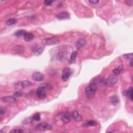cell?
<instances>
[{"label": "cell", "instance_id": "cell-14", "mask_svg": "<svg viewBox=\"0 0 133 133\" xmlns=\"http://www.w3.org/2000/svg\"><path fill=\"white\" fill-rule=\"evenodd\" d=\"M109 100H110V102L111 103L113 106H116L118 104V103L119 102V98H118V96H117V95H116L111 96L109 98Z\"/></svg>", "mask_w": 133, "mask_h": 133}, {"label": "cell", "instance_id": "cell-26", "mask_svg": "<svg viewBox=\"0 0 133 133\" xmlns=\"http://www.w3.org/2000/svg\"><path fill=\"white\" fill-rule=\"evenodd\" d=\"M123 57L125 58V59H133V53H130V54H126L123 55Z\"/></svg>", "mask_w": 133, "mask_h": 133}, {"label": "cell", "instance_id": "cell-22", "mask_svg": "<svg viewBox=\"0 0 133 133\" xmlns=\"http://www.w3.org/2000/svg\"><path fill=\"white\" fill-rule=\"evenodd\" d=\"M17 22V19L16 18H10V19L7 20L6 22V25L8 26H11Z\"/></svg>", "mask_w": 133, "mask_h": 133}, {"label": "cell", "instance_id": "cell-13", "mask_svg": "<svg viewBox=\"0 0 133 133\" xmlns=\"http://www.w3.org/2000/svg\"><path fill=\"white\" fill-rule=\"evenodd\" d=\"M13 49H14V51L15 52H16L18 54H22L24 52V50H25V48L23 46L21 45H16L13 48Z\"/></svg>", "mask_w": 133, "mask_h": 133}, {"label": "cell", "instance_id": "cell-7", "mask_svg": "<svg viewBox=\"0 0 133 133\" xmlns=\"http://www.w3.org/2000/svg\"><path fill=\"white\" fill-rule=\"evenodd\" d=\"M71 74V70L70 68H66L63 69L62 71V81H66L68 80V79L69 78V77L70 76Z\"/></svg>", "mask_w": 133, "mask_h": 133}, {"label": "cell", "instance_id": "cell-12", "mask_svg": "<svg viewBox=\"0 0 133 133\" xmlns=\"http://www.w3.org/2000/svg\"><path fill=\"white\" fill-rule=\"evenodd\" d=\"M72 119L76 122H81L82 120V118L80 114L77 111H73L72 112Z\"/></svg>", "mask_w": 133, "mask_h": 133}, {"label": "cell", "instance_id": "cell-4", "mask_svg": "<svg viewBox=\"0 0 133 133\" xmlns=\"http://www.w3.org/2000/svg\"><path fill=\"white\" fill-rule=\"evenodd\" d=\"M52 127L49 124H48L46 122H42L39 124L38 125L35 127V129L36 131H45L47 130L52 129Z\"/></svg>", "mask_w": 133, "mask_h": 133}, {"label": "cell", "instance_id": "cell-3", "mask_svg": "<svg viewBox=\"0 0 133 133\" xmlns=\"http://www.w3.org/2000/svg\"><path fill=\"white\" fill-rule=\"evenodd\" d=\"M118 81V76L116 75H111L104 81L103 84L106 86H111L116 83Z\"/></svg>", "mask_w": 133, "mask_h": 133}, {"label": "cell", "instance_id": "cell-19", "mask_svg": "<svg viewBox=\"0 0 133 133\" xmlns=\"http://www.w3.org/2000/svg\"><path fill=\"white\" fill-rule=\"evenodd\" d=\"M123 66L122 65H120L117 68L114 69L113 70V72L115 75H117L121 72L122 70H123Z\"/></svg>", "mask_w": 133, "mask_h": 133}, {"label": "cell", "instance_id": "cell-18", "mask_svg": "<svg viewBox=\"0 0 133 133\" xmlns=\"http://www.w3.org/2000/svg\"><path fill=\"white\" fill-rule=\"evenodd\" d=\"M77 54H78V52L76 51H74L71 54V55L69 59V62L70 63H73L75 62V59L77 56Z\"/></svg>", "mask_w": 133, "mask_h": 133}, {"label": "cell", "instance_id": "cell-6", "mask_svg": "<svg viewBox=\"0 0 133 133\" xmlns=\"http://www.w3.org/2000/svg\"><path fill=\"white\" fill-rule=\"evenodd\" d=\"M36 95L40 99H44L46 97V92L45 90V87H40L36 91Z\"/></svg>", "mask_w": 133, "mask_h": 133}, {"label": "cell", "instance_id": "cell-24", "mask_svg": "<svg viewBox=\"0 0 133 133\" xmlns=\"http://www.w3.org/2000/svg\"><path fill=\"white\" fill-rule=\"evenodd\" d=\"M25 32H26V31H25L23 30H18L15 33V35L17 37H20V36H23L24 34L25 33Z\"/></svg>", "mask_w": 133, "mask_h": 133}, {"label": "cell", "instance_id": "cell-5", "mask_svg": "<svg viewBox=\"0 0 133 133\" xmlns=\"http://www.w3.org/2000/svg\"><path fill=\"white\" fill-rule=\"evenodd\" d=\"M72 119H73L72 112H66L61 116V120L63 124H68L69 122L71 121Z\"/></svg>", "mask_w": 133, "mask_h": 133}, {"label": "cell", "instance_id": "cell-1", "mask_svg": "<svg viewBox=\"0 0 133 133\" xmlns=\"http://www.w3.org/2000/svg\"><path fill=\"white\" fill-rule=\"evenodd\" d=\"M98 88L97 84L96 83H92L90 84L85 89V93L87 97L92 98L94 97L95 93Z\"/></svg>", "mask_w": 133, "mask_h": 133}, {"label": "cell", "instance_id": "cell-9", "mask_svg": "<svg viewBox=\"0 0 133 133\" xmlns=\"http://www.w3.org/2000/svg\"><path fill=\"white\" fill-rule=\"evenodd\" d=\"M1 100L7 103H13L16 101V98L13 96H6L1 98Z\"/></svg>", "mask_w": 133, "mask_h": 133}, {"label": "cell", "instance_id": "cell-15", "mask_svg": "<svg viewBox=\"0 0 133 133\" xmlns=\"http://www.w3.org/2000/svg\"><path fill=\"white\" fill-rule=\"evenodd\" d=\"M23 37L24 39L26 42H30L34 39V35L33 34H32L31 33L27 32H26L24 34Z\"/></svg>", "mask_w": 133, "mask_h": 133}, {"label": "cell", "instance_id": "cell-27", "mask_svg": "<svg viewBox=\"0 0 133 133\" xmlns=\"http://www.w3.org/2000/svg\"><path fill=\"white\" fill-rule=\"evenodd\" d=\"M22 90H18V91L16 92L14 94V95L15 97L22 96Z\"/></svg>", "mask_w": 133, "mask_h": 133}, {"label": "cell", "instance_id": "cell-20", "mask_svg": "<svg viewBox=\"0 0 133 133\" xmlns=\"http://www.w3.org/2000/svg\"><path fill=\"white\" fill-rule=\"evenodd\" d=\"M24 129L22 127H17V128L14 129L12 130L10 132V133H25V131H24Z\"/></svg>", "mask_w": 133, "mask_h": 133}, {"label": "cell", "instance_id": "cell-16", "mask_svg": "<svg viewBox=\"0 0 133 133\" xmlns=\"http://www.w3.org/2000/svg\"><path fill=\"white\" fill-rule=\"evenodd\" d=\"M85 44H86V41L83 39H79L75 43L76 46L78 49H80V48L83 47Z\"/></svg>", "mask_w": 133, "mask_h": 133}, {"label": "cell", "instance_id": "cell-2", "mask_svg": "<svg viewBox=\"0 0 133 133\" xmlns=\"http://www.w3.org/2000/svg\"><path fill=\"white\" fill-rule=\"evenodd\" d=\"M42 44L45 45H57L60 43V40L57 37H51V38L44 39L41 41Z\"/></svg>", "mask_w": 133, "mask_h": 133}, {"label": "cell", "instance_id": "cell-17", "mask_svg": "<svg viewBox=\"0 0 133 133\" xmlns=\"http://www.w3.org/2000/svg\"><path fill=\"white\" fill-rule=\"evenodd\" d=\"M18 84H19L20 86L23 87V88H25V87L32 85L33 83L30 81H23L21 82L20 83H18Z\"/></svg>", "mask_w": 133, "mask_h": 133}, {"label": "cell", "instance_id": "cell-31", "mask_svg": "<svg viewBox=\"0 0 133 133\" xmlns=\"http://www.w3.org/2000/svg\"><path fill=\"white\" fill-rule=\"evenodd\" d=\"M54 2V1H45L44 3L45 5H49L50 4H52V3H53Z\"/></svg>", "mask_w": 133, "mask_h": 133}, {"label": "cell", "instance_id": "cell-23", "mask_svg": "<svg viewBox=\"0 0 133 133\" xmlns=\"http://www.w3.org/2000/svg\"><path fill=\"white\" fill-rule=\"evenodd\" d=\"M44 49V47H39V48H38V49H35V50L34 51V53L36 55H40L43 52Z\"/></svg>", "mask_w": 133, "mask_h": 133}, {"label": "cell", "instance_id": "cell-28", "mask_svg": "<svg viewBox=\"0 0 133 133\" xmlns=\"http://www.w3.org/2000/svg\"><path fill=\"white\" fill-rule=\"evenodd\" d=\"M31 122H32V120L30 118H27L23 121L22 123L23 124H27L29 123H30Z\"/></svg>", "mask_w": 133, "mask_h": 133}, {"label": "cell", "instance_id": "cell-33", "mask_svg": "<svg viewBox=\"0 0 133 133\" xmlns=\"http://www.w3.org/2000/svg\"><path fill=\"white\" fill-rule=\"evenodd\" d=\"M133 59H131V62H130V63H129V65L131 66H133Z\"/></svg>", "mask_w": 133, "mask_h": 133}, {"label": "cell", "instance_id": "cell-8", "mask_svg": "<svg viewBox=\"0 0 133 133\" xmlns=\"http://www.w3.org/2000/svg\"><path fill=\"white\" fill-rule=\"evenodd\" d=\"M32 78L34 80L38 82L43 80L44 78L43 74L40 72H36L33 73L32 75Z\"/></svg>", "mask_w": 133, "mask_h": 133}, {"label": "cell", "instance_id": "cell-29", "mask_svg": "<svg viewBox=\"0 0 133 133\" xmlns=\"http://www.w3.org/2000/svg\"><path fill=\"white\" fill-rule=\"evenodd\" d=\"M124 3L127 5H129V6H132L133 1V0H127V1H124Z\"/></svg>", "mask_w": 133, "mask_h": 133}, {"label": "cell", "instance_id": "cell-10", "mask_svg": "<svg viewBox=\"0 0 133 133\" xmlns=\"http://www.w3.org/2000/svg\"><path fill=\"white\" fill-rule=\"evenodd\" d=\"M69 17H70V15H69L67 12L66 11L60 12L57 15V18L59 20L68 19V18H69Z\"/></svg>", "mask_w": 133, "mask_h": 133}, {"label": "cell", "instance_id": "cell-11", "mask_svg": "<svg viewBox=\"0 0 133 133\" xmlns=\"http://www.w3.org/2000/svg\"><path fill=\"white\" fill-rule=\"evenodd\" d=\"M133 87L131 86V87H130L128 89L124 90L123 92V94L125 96H126V97H128L131 101H133Z\"/></svg>", "mask_w": 133, "mask_h": 133}, {"label": "cell", "instance_id": "cell-21", "mask_svg": "<svg viewBox=\"0 0 133 133\" xmlns=\"http://www.w3.org/2000/svg\"><path fill=\"white\" fill-rule=\"evenodd\" d=\"M97 122L94 120L89 121L86 122V123L84 124V126L85 127H91V126H95L97 125Z\"/></svg>", "mask_w": 133, "mask_h": 133}, {"label": "cell", "instance_id": "cell-32", "mask_svg": "<svg viewBox=\"0 0 133 133\" xmlns=\"http://www.w3.org/2000/svg\"><path fill=\"white\" fill-rule=\"evenodd\" d=\"M5 113V109L4 108H1V111H0V114L1 115H3V114H4Z\"/></svg>", "mask_w": 133, "mask_h": 133}, {"label": "cell", "instance_id": "cell-25", "mask_svg": "<svg viewBox=\"0 0 133 133\" xmlns=\"http://www.w3.org/2000/svg\"><path fill=\"white\" fill-rule=\"evenodd\" d=\"M32 119L35 121H39L41 120V115L40 113H35L32 117Z\"/></svg>", "mask_w": 133, "mask_h": 133}, {"label": "cell", "instance_id": "cell-30", "mask_svg": "<svg viewBox=\"0 0 133 133\" xmlns=\"http://www.w3.org/2000/svg\"><path fill=\"white\" fill-rule=\"evenodd\" d=\"M89 2L90 4H97L99 2V1H98V0H92V1H89Z\"/></svg>", "mask_w": 133, "mask_h": 133}]
</instances>
